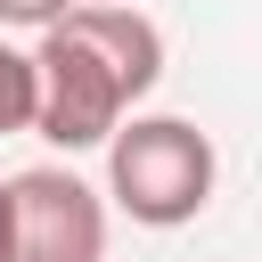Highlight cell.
<instances>
[{"instance_id":"6da1fadb","label":"cell","mask_w":262,"mask_h":262,"mask_svg":"<svg viewBox=\"0 0 262 262\" xmlns=\"http://www.w3.org/2000/svg\"><path fill=\"white\" fill-rule=\"evenodd\" d=\"M33 66H41V139L115 147L131 106L164 82V33L123 0H90L41 33Z\"/></svg>"},{"instance_id":"7a4b0ae2","label":"cell","mask_w":262,"mask_h":262,"mask_svg":"<svg viewBox=\"0 0 262 262\" xmlns=\"http://www.w3.org/2000/svg\"><path fill=\"white\" fill-rule=\"evenodd\" d=\"M213 139L188 115H131L106 147V188L131 221L147 229H180L213 205Z\"/></svg>"},{"instance_id":"3957f363","label":"cell","mask_w":262,"mask_h":262,"mask_svg":"<svg viewBox=\"0 0 262 262\" xmlns=\"http://www.w3.org/2000/svg\"><path fill=\"white\" fill-rule=\"evenodd\" d=\"M16 262H106V205L66 164L16 172Z\"/></svg>"},{"instance_id":"277c9868","label":"cell","mask_w":262,"mask_h":262,"mask_svg":"<svg viewBox=\"0 0 262 262\" xmlns=\"http://www.w3.org/2000/svg\"><path fill=\"white\" fill-rule=\"evenodd\" d=\"M8 131H41V66L0 41V139Z\"/></svg>"},{"instance_id":"5b68a950","label":"cell","mask_w":262,"mask_h":262,"mask_svg":"<svg viewBox=\"0 0 262 262\" xmlns=\"http://www.w3.org/2000/svg\"><path fill=\"white\" fill-rule=\"evenodd\" d=\"M74 16V0H0V25H33V33H49V25H66Z\"/></svg>"},{"instance_id":"8992f818","label":"cell","mask_w":262,"mask_h":262,"mask_svg":"<svg viewBox=\"0 0 262 262\" xmlns=\"http://www.w3.org/2000/svg\"><path fill=\"white\" fill-rule=\"evenodd\" d=\"M0 262H16V180H0Z\"/></svg>"}]
</instances>
